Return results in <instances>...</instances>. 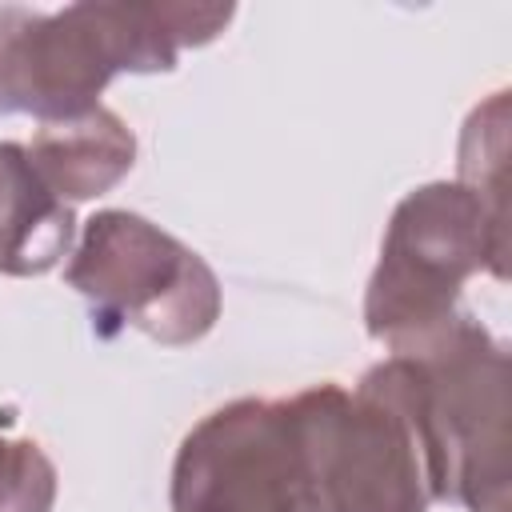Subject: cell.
Masks as SVG:
<instances>
[{"label": "cell", "instance_id": "1", "mask_svg": "<svg viewBox=\"0 0 512 512\" xmlns=\"http://www.w3.org/2000/svg\"><path fill=\"white\" fill-rule=\"evenodd\" d=\"M232 16V4L176 0H80L60 12L0 4V116H84L112 76L172 72L184 48L212 44Z\"/></svg>", "mask_w": 512, "mask_h": 512}, {"label": "cell", "instance_id": "2", "mask_svg": "<svg viewBox=\"0 0 512 512\" xmlns=\"http://www.w3.org/2000/svg\"><path fill=\"white\" fill-rule=\"evenodd\" d=\"M328 512H428L440 500L412 360L388 356L360 384H312L284 400Z\"/></svg>", "mask_w": 512, "mask_h": 512}, {"label": "cell", "instance_id": "3", "mask_svg": "<svg viewBox=\"0 0 512 512\" xmlns=\"http://www.w3.org/2000/svg\"><path fill=\"white\" fill-rule=\"evenodd\" d=\"M508 224L464 184L432 180L412 188L380 240V260L364 292V328L392 356H412L464 308L460 288L476 272L508 276Z\"/></svg>", "mask_w": 512, "mask_h": 512}, {"label": "cell", "instance_id": "4", "mask_svg": "<svg viewBox=\"0 0 512 512\" xmlns=\"http://www.w3.org/2000/svg\"><path fill=\"white\" fill-rule=\"evenodd\" d=\"M420 424L440 500L464 512H508V348L468 312L412 356Z\"/></svg>", "mask_w": 512, "mask_h": 512}, {"label": "cell", "instance_id": "5", "mask_svg": "<svg viewBox=\"0 0 512 512\" xmlns=\"http://www.w3.org/2000/svg\"><path fill=\"white\" fill-rule=\"evenodd\" d=\"M64 280L92 304L104 336L128 324L168 348L204 340L224 304L208 260L128 208H104L84 220Z\"/></svg>", "mask_w": 512, "mask_h": 512}, {"label": "cell", "instance_id": "6", "mask_svg": "<svg viewBox=\"0 0 512 512\" xmlns=\"http://www.w3.org/2000/svg\"><path fill=\"white\" fill-rule=\"evenodd\" d=\"M172 512H328L284 400L240 396L192 424L172 460Z\"/></svg>", "mask_w": 512, "mask_h": 512}, {"label": "cell", "instance_id": "7", "mask_svg": "<svg viewBox=\"0 0 512 512\" xmlns=\"http://www.w3.org/2000/svg\"><path fill=\"white\" fill-rule=\"evenodd\" d=\"M28 160L52 196L64 204L112 192L136 164V136L112 108H92L72 120L40 124Z\"/></svg>", "mask_w": 512, "mask_h": 512}, {"label": "cell", "instance_id": "8", "mask_svg": "<svg viewBox=\"0 0 512 512\" xmlns=\"http://www.w3.org/2000/svg\"><path fill=\"white\" fill-rule=\"evenodd\" d=\"M76 216L36 176L28 148L0 140V272L44 276L72 248Z\"/></svg>", "mask_w": 512, "mask_h": 512}, {"label": "cell", "instance_id": "9", "mask_svg": "<svg viewBox=\"0 0 512 512\" xmlns=\"http://www.w3.org/2000/svg\"><path fill=\"white\" fill-rule=\"evenodd\" d=\"M504 172H508V92H492L476 104L460 132L456 184H464L496 220L508 224L504 212Z\"/></svg>", "mask_w": 512, "mask_h": 512}, {"label": "cell", "instance_id": "10", "mask_svg": "<svg viewBox=\"0 0 512 512\" xmlns=\"http://www.w3.org/2000/svg\"><path fill=\"white\" fill-rule=\"evenodd\" d=\"M56 464L36 440L0 436V512H52Z\"/></svg>", "mask_w": 512, "mask_h": 512}]
</instances>
